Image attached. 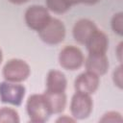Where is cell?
Listing matches in <instances>:
<instances>
[{
  "instance_id": "6da1fadb",
  "label": "cell",
  "mask_w": 123,
  "mask_h": 123,
  "mask_svg": "<svg viewBox=\"0 0 123 123\" xmlns=\"http://www.w3.org/2000/svg\"><path fill=\"white\" fill-rule=\"evenodd\" d=\"M26 111L30 121L34 123H43L51 115L43 94H32L26 103Z\"/></svg>"
},
{
  "instance_id": "7a4b0ae2",
  "label": "cell",
  "mask_w": 123,
  "mask_h": 123,
  "mask_svg": "<svg viewBox=\"0 0 123 123\" xmlns=\"http://www.w3.org/2000/svg\"><path fill=\"white\" fill-rule=\"evenodd\" d=\"M31 69L29 64L20 59H12L3 67V77L12 83H21L30 76Z\"/></svg>"
},
{
  "instance_id": "3957f363",
  "label": "cell",
  "mask_w": 123,
  "mask_h": 123,
  "mask_svg": "<svg viewBox=\"0 0 123 123\" xmlns=\"http://www.w3.org/2000/svg\"><path fill=\"white\" fill-rule=\"evenodd\" d=\"M37 33L43 42L49 45H56L63 41L65 37V26L60 19L51 17L49 22Z\"/></svg>"
},
{
  "instance_id": "277c9868",
  "label": "cell",
  "mask_w": 123,
  "mask_h": 123,
  "mask_svg": "<svg viewBox=\"0 0 123 123\" xmlns=\"http://www.w3.org/2000/svg\"><path fill=\"white\" fill-rule=\"evenodd\" d=\"M93 109V102L90 95L76 91L71 98L70 111L73 118L82 120L87 118Z\"/></svg>"
},
{
  "instance_id": "5b68a950",
  "label": "cell",
  "mask_w": 123,
  "mask_h": 123,
  "mask_svg": "<svg viewBox=\"0 0 123 123\" xmlns=\"http://www.w3.org/2000/svg\"><path fill=\"white\" fill-rule=\"evenodd\" d=\"M24 18L29 28L38 32L49 22L51 16L47 8L40 5H33L26 10Z\"/></svg>"
},
{
  "instance_id": "8992f818",
  "label": "cell",
  "mask_w": 123,
  "mask_h": 123,
  "mask_svg": "<svg viewBox=\"0 0 123 123\" xmlns=\"http://www.w3.org/2000/svg\"><path fill=\"white\" fill-rule=\"evenodd\" d=\"M85 62L83 52L76 46L68 45L63 47L59 54V63L66 70H77Z\"/></svg>"
},
{
  "instance_id": "52a82bcc",
  "label": "cell",
  "mask_w": 123,
  "mask_h": 123,
  "mask_svg": "<svg viewBox=\"0 0 123 123\" xmlns=\"http://www.w3.org/2000/svg\"><path fill=\"white\" fill-rule=\"evenodd\" d=\"M26 89L19 83L1 82L0 83V100L13 106H20L25 96Z\"/></svg>"
},
{
  "instance_id": "ba28073f",
  "label": "cell",
  "mask_w": 123,
  "mask_h": 123,
  "mask_svg": "<svg viewBox=\"0 0 123 123\" xmlns=\"http://www.w3.org/2000/svg\"><path fill=\"white\" fill-rule=\"evenodd\" d=\"M100 84V78L94 73L86 71L81 73L74 82V88L78 92L91 95L98 89Z\"/></svg>"
},
{
  "instance_id": "9c48e42d",
  "label": "cell",
  "mask_w": 123,
  "mask_h": 123,
  "mask_svg": "<svg viewBox=\"0 0 123 123\" xmlns=\"http://www.w3.org/2000/svg\"><path fill=\"white\" fill-rule=\"evenodd\" d=\"M96 30H97V27L93 21L87 18H83L78 20L74 24L72 34L75 41H77L80 44L86 45L89 37L93 35V33Z\"/></svg>"
},
{
  "instance_id": "30bf717a",
  "label": "cell",
  "mask_w": 123,
  "mask_h": 123,
  "mask_svg": "<svg viewBox=\"0 0 123 123\" xmlns=\"http://www.w3.org/2000/svg\"><path fill=\"white\" fill-rule=\"evenodd\" d=\"M86 45L90 55H106L109 48V38L103 31L97 29Z\"/></svg>"
},
{
  "instance_id": "8fae6325",
  "label": "cell",
  "mask_w": 123,
  "mask_h": 123,
  "mask_svg": "<svg viewBox=\"0 0 123 123\" xmlns=\"http://www.w3.org/2000/svg\"><path fill=\"white\" fill-rule=\"evenodd\" d=\"M86 71L96 74L97 76H102L107 73L109 68V61L106 55H90L86 58L85 62Z\"/></svg>"
},
{
  "instance_id": "7c38bea8",
  "label": "cell",
  "mask_w": 123,
  "mask_h": 123,
  "mask_svg": "<svg viewBox=\"0 0 123 123\" xmlns=\"http://www.w3.org/2000/svg\"><path fill=\"white\" fill-rule=\"evenodd\" d=\"M43 96L51 114H58L64 111V108L66 106V95L64 92L45 90Z\"/></svg>"
},
{
  "instance_id": "4fadbf2b",
  "label": "cell",
  "mask_w": 123,
  "mask_h": 123,
  "mask_svg": "<svg viewBox=\"0 0 123 123\" xmlns=\"http://www.w3.org/2000/svg\"><path fill=\"white\" fill-rule=\"evenodd\" d=\"M67 86L65 75L59 70H50L46 79V90L55 92H64Z\"/></svg>"
},
{
  "instance_id": "5bb4252c",
  "label": "cell",
  "mask_w": 123,
  "mask_h": 123,
  "mask_svg": "<svg viewBox=\"0 0 123 123\" xmlns=\"http://www.w3.org/2000/svg\"><path fill=\"white\" fill-rule=\"evenodd\" d=\"M71 4L68 0H46V8L55 13H64L70 8Z\"/></svg>"
},
{
  "instance_id": "9a60e30c",
  "label": "cell",
  "mask_w": 123,
  "mask_h": 123,
  "mask_svg": "<svg viewBox=\"0 0 123 123\" xmlns=\"http://www.w3.org/2000/svg\"><path fill=\"white\" fill-rule=\"evenodd\" d=\"M20 121L18 112L8 107L0 109V123H18Z\"/></svg>"
},
{
  "instance_id": "2e32d148",
  "label": "cell",
  "mask_w": 123,
  "mask_h": 123,
  "mask_svg": "<svg viewBox=\"0 0 123 123\" xmlns=\"http://www.w3.org/2000/svg\"><path fill=\"white\" fill-rule=\"evenodd\" d=\"M111 26L116 35L120 37L123 35V12H119L113 14L111 21Z\"/></svg>"
},
{
  "instance_id": "e0dca14e",
  "label": "cell",
  "mask_w": 123,
  "mask_h": 123,
  "mask_svg": "<svg viewBox=\"0 0 123 123\" xmlns=\"http://www.w3.org/2000/svg\"><path fill=\"white\" fill-rule=\"evenodd\" d=\"M122 116L118 111H108L100 119L101 122H122Z\"/></svg>"
},
{
  "instance_id": "ac0fdd59",
  "label": "cell",
  "mask_w": 123,
  "mask_h": 123,
  "mask_svg": "<svg viewBox=\"0 0 123 123\" xmlns=\"http://www.w3.org/2000/svg\"><path fill=\"white\" fill-rule=\"evenodd\" d=\"M123 74H122V65L119 64L115 70L113 71V74H112V80H113V83L116 86H118L120 89L123 87V78H122Z\"/></svg>"
},
{
  "instance_id": "d6986e66",
  "label": "cell",
  "mask_w": 123,
  "mask_h": 123,
  "mask_svg": "<svg viewBox=\"0 0 123 123\" xmlns=\"http://www.w3.org/2000/svg\"><path fill=\"white\" fill-rule=\"evenodd\" d=\"M56 121H57V122H75L76 119H75V118H72V117H68V116H66V115H63V116L59 117Z\"/></svg>"
},
{
  "instance_id": "ffe728a7",
  "label": "cell",
  "mask_w": 123,
  "mask_h": 123,
  "mask_svg": "<svg viewBox=\"0 0 123 123\" xmlns=\"http://www.w3.org/2000/svg\"><path fill=\"white\" fill-rule=\"evenodd\" d=\"M116 56L119 62H122V42H120L116 49Z\"/></svg>"
},
{
  "instance_id": "44dd1931",
  "label": "cell",
  "mask_w": 123,
  "mask_h": 123,
  "mask_svg": "<svg viewBox=\"0 0 123 123\" xmlns=\"http://www.w3.org/2000/svg\"><path fill=\"white\" fill-rule=\"evenodd\" d=\"M99 1L100 0H80V3H84L86 5H94Z\"/></svg>"
},
{
  "instance_id": "7402d4cb",
  "label": "cell",
  "mask_w": 123,
  "mask_h": 123,
  "mask_svg": "<svg viewBox=\"0 0 123 123\" xmlns=\"http://www.w3.org/2000/svg\"><path fill=\"white\" fill-rule=\"evenodd\" d=\"M11 3L12 4H16V5H20V4H23L25 2H27L28 0H9Z\"/></svg>"
},
{
  "instance_id": "603a6c76",
  "label": "cell",
  "mask_w": 123,
  "mask_h": 123,
  "mask_svg": "<svg viewBox=\"0 0 123 123\" xmlns=\"http://www.w3.org/2000/svg\"><path fill=\"white\" fill-rule=\"evenodd\" d=\"M69 3L73 6V5H76V4H79L80 3V0H68Z\"/></svg>"
},
{
  "instance_id": "cb8c5ba5",
  "label": "cell",
  "mask_w": 123,
  "mask_h": 123,
  "mask_svg": "<svg viewBox=\"0 0 123 123\" xmlns=\"http://www.w3.org/2000/svg\"><path fill=\"white\" fill-rule=\"evenodd\" d=\"M2 61H3V53H2V50H1V48H0V64H1Z\"/></svg>"
}]
</instances>
